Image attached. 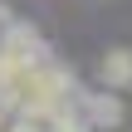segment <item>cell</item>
<instances>
[{
  "label": "cell",
  "instance_id": "obj_1",
  "mask_svg": "<svg viewBox=\"0 0 132 132\" xmlns=\"http://www.w3.org/2000/svg\"><path fill=\"white\" fill-rule=\"evenodd\" d=\"M103 83H113V88H127L132 83V49H113L108 59H103Z\"/></svg>",
  "mask_w": 132,
  "mask_h": 132
},
{
  "label": "cell",
  "instance_id": "obj_2",
  "mask_svg": "<svg viewBox=\"0 0 132 132\" xmlns=\"http://www.w3.org/2000/svg\"><path fill=\"white\" fill-rule=\"evenodd\" d=\"M88 103H93V108H88V118H93V122H103V127H113V122L122 118V108H118L113 98H88Z\"/></svg>",
  "mask_w": 132,
  "mask_h": 132
}]
</instances>
